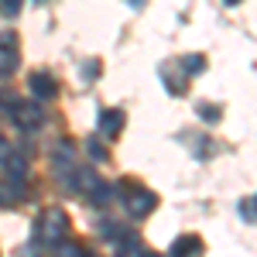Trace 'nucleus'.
<instances>
[{"label":"nucleus","instance_id":"1","mask_svg":"<svg viewBox=\"0 0 257 257\" xmlns=\"http://www.w3.org/2000/svg\"><path fill=\"white\" fill-rule=\"evenodd\" d=\"M69 233V216L62 209H45L35 223V247H62Z\"/></svg>","mask_w":257,"mask_h":257},{"label":"nucleus","instance_id":"2","mask_svg":"<svg viewBox=\"0 0 257 257\" xmlns=\"http://www.w3.org/2000/svg\"><path fill=\"white\" fill-rule=\"evenodd\" d=\"M123 185H127V189H123V209L134 219L151 216L155 206H158V196H155L151 189H144V185H134V182H123Z\"/></svg>","mask_w":257,"mask_h":257},{"label":"nucleus","instance_id":"3","mask_svg":"<svg viewBox=\"0 0 257 257\" xmlns=\"http://www.w3.org/2000/svg\"><path fill=\"white\" fill-rule=\"evenodd\" d=\"M14 123H18V131H24V134H31V131H38L41 120H45V113H41V103H28V99H21V106L14 110Z\"/></svg>","mask_w":257,"mask_h":257},{"label":"nucleus","instance_id":"4","mask_svg":"<svg viewBox=\"0 0 257 257\" xmlns=\"http://www.w3.org/2000/svg\"><path fill=\"white\" fill-rule=\"evenodd\" d=\"M28 89H31L35 103H48V99L59 96V82H55V76H48V72H35L28 79Z\"/></svg>","mask_w":257,"mask_h":257},{"label":"nucleus","instance_id":"5","mask_svg":"<svg viewBox=\"0 0 257 257\" xmlns=\"http://www.w3.org/2000/svg\"><path fill=\"white\" fill-rule=\"evenodd\" d=\"M96 131H99V138H103V141H117L120 131H123V113H120V110H103V113H99Z\"/></svg>","mask_w":257,"mask_h":257},{"label":"nucleus","instance_id":"6","mask_svg":"<svg viewBox=\"0 0 257 257\" xmlns=\"http://www.w3.org/2000/svg\"><path fill=\"white\" fill-rule=\"evenodd\" d=\"M202 254V240L196 233H185V237H175V243L168 247V257H199Z\"/></svg>","mask_w":257,"mask_h":257},{"label":"nucleus","instance_id":"7","mask_svg":"<svg viewBox=\"0 0 257 257\" xmlns=\"http://www.w3.org/2000/svg\"><path fill=\"white\" fill-rule=\"evenodd\" d=\"M65 185H72L76 192H89V196H93V192L99 189V178H96V172H93V168H76V172L69 175V182H65Z\"/></svg>","mask_w":257,"mask_h":257},{"label":"nucleus","instance_id":"8","mask_svg":"<svg viewBox=\"0 0 257 257\" xmlns=\"http://www.w3.org/2000/svg\"><path fill=\"white\" fill-rule=\"evenodd\" d=\"M161 79H165V89H168V93L185 96V89H189V76H185L182 69H175V72H172V69L165 65V69H161Z\"/></svg>","mask_w":257,"mask_h":257},{"label":"nucleus","instance_id":"9","mask_svg":"<svg viewBox=\"0 0 257 257\" xmlns=\"http://www.w3.org/2000/svg\"><path fill=\"white\" fill-rule=\"evenodd\" d=\"M24 199V182H0V206H18Z\"/></svg>","mask_w":257,"mask_h":257},{"label":"nucleus","instance_id":"10","mask_svg":"<svg viewBox=\"0 0 257 257\" xmlns=\"http://www.w3.org/2000/svg\"><path fill=\"white\" fill-rule=\"evenodd\" d=\"M18 65H21L18 48H0V79L14 76V69H18Z\"/></svg>","mask_w":257,"mask_h":257},{"label":"nucleus","instance_id":"11","mask_svg":"<svg viewBox=\"0 0 257 257\" xmlns=\"http://www.w3.org/2000/svg\"><path fill=\"white\" fill-rule=\"evenodd\" d=\"M21 106V96L18 93H7V89H0V113H7V117H14V110Z\"/></svg>","mask_w":257,"mask_h":257},{"label":"nucleus","instance_id":"12","mask_svg":"<svg viewBox=\"0 0 257 257\" xmlns=\"http://www.w3.org/2000/svg\"><path fill=\"white\" fill-rule=\"evenodd\" d=\"M202 69H206V59H202V55L182 59V72H185V76H196V72H202Z\"/></svg>","mask_w":257,"mask_h":257},{"label":"nucleus","instance_id":"13","mask_svg":"<svg viewBox=\"0 0 257 257\" xmlns=\"http://www.w3.org/2000/svg\"><path fill=\"white\" fill-rule=\"evenodd\" d=\"M138 250V233H127V237L117 243V257H131Z\"/></svg>","mask_w":257,"mask_h":257},{"label":"nucleus","instance_id":"14","mask_svg":"<svg viewBox=\"0 0 257 257\" xmlns=\"http://www.w3.org/2000/svg\"><path fill=\"white\" fill-rule=\"evenodd\" d=\"M86 151L93 155V161H106V148H103V141H99V138L86 141Z\"/></svg>","mask_w":257,"mask_h":257},{"label":"nucleus","instance_id":"15","mask_svg":"<svg viewBox=\"0 0 257 257\" xmlns=\"http://www.w3.org/2000/svg\"><path fill=\"white\" fill-rule=\"evenodd\" d=\"M21 14V0H0V18H18Z\"/></svg>","mask_w":257,"mask_h":257},{"label":"nucleus","instance_id":"16","mask_svg":"<svg viewBox=\"0 0 257 257\" xmlns=\"http://www.w3.org/2000/svg\"><path fill=\"white\" fill-rule=\"evenodd\" d=\"M59 257H86V250H82L79 243H72V240H65L59 247Z\"/></svg>","mask_w":257,"mask_h":257},{"label":"nucleus","instance_id":"17","mask_svg":"<svg viewBox=\"0 0 257 257\" xmlns=\"http://www.w3.org/2000/svg\"><path fill=\"white\" fill-rule=\"evenodd\" d=\"M99 69H103V65H99L96 59L86 62V65H82V79H99Z\"/></svg>","mask_w":257,"mask_h":257},{"label":"nucleus","instance_id":"18","mask_svg":"<svg viewBox=\"0 0 257 257\" xmlns=\"http://www.w3.org/2000/svg\"><path fill=\"white\" fill-rule=\"evenodd\" d=\"M196 113L206 120V123H216V120H219V110H216V106H199Z\"/></svg>","mask_w":257,"mask_h":257},{"label":"nucleus","instance_id":"19","mask_svg":"<svg viewBox=\"0 0 257 257\" xmlns=\"http://www.w3.org/2000/svg\"><path fill=\"white\" fill-rule=\"evenodd\" d=\"M0 48H18V35L14 31H0Z\"/></svg>","mask_w":257,"mask_h":257},{"label":"nucleus","instance_id":"20","mask_svg":"<svg viewBox=\"0 0 257 257\" xmlns=\"http://www.w3.org/2000/svg\"><path fill=\"white\" fill-rule=\"evenodd\" d=\"M7 158H11V144H7V141H4V134H0V165H4Z\"/></svg>","mask_w":257,"mask_h":257},{"label":"nucleus","instance_id":"21","mask_svg":"<svg viewBox=\"0 0 257 257\" xmlns=\"http://www.w3.org/2000/svg\"><path fill=\"white\" fill-rule=\"evenodd\" d=\"M138 257H158L155 250H138Z\"/></svg>","mask_w":257,"mask_h":257},{"label":"nucleus","instance_id":"22","mask_svg":"<svg viewBox=\"0 0 257 257\" xmlns=\"http://www.w3.org/2000/svg\"><path fill=\"white\" fill-rule=\"evenodd\" d=\"M127 4H131V7H144V0H127Z\"/></svg>","mask_w":257,"mask_h":257},{"label":"nucleus","instance_id":"23","mask_svg":"<svg viewBox=\"0 0 257 257\" xmlns=\"http://www.w3.org/2000/svg\"><path fill=\"white\" fill-rule=\"evenodd\" d=\"M226 4H240V0H226Z\"/></svg>","mask_w":257,"mask_h":257},{"label":"nucleus","instance_id":"24","mask_svg":"<svg viewBox=\"0 0 257 257\" xmlns=\"http://www.w3.org/2000/svg\"><path fill=\"white\" fill-rule=\"evenodd\" d=\"M254 209H257V196H254Z\"/></svg>","mask_w":257,"mask_h":257},{"label":"nucleus","instance_id":"25","mask_svg":"<svg viewBox=\"0 0 257 257\" xmlns=\"http://www.w3.org/2000/svg\"><path fill=\"white\" fill-rule=\"evenodd\" d=\"M35 4H41V0H35Z\"/></svg>","mask_w":257,"mask_h":257}]
</instances>
